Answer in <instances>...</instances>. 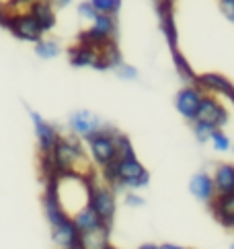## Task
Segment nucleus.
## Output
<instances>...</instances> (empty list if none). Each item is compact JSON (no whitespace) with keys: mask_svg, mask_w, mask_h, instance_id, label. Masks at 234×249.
<instances>
[{"mask_svg":"<svg viewBox=\"0 0 234 249\" xmlns=\"http://www.w3.org/2000/svg\"><path fill=\"white\" fill-rule=\"evenodd\" d=\"M39 159H41L43 175L46 177L62 175V173L93 177V165H91L93 161L88 159L80 138L72 134H60L51 153L41 155Z\"/></svg>","mask_w":234,"mask_h":249,"instance_id":"obj_1","label":"nucleus"},{"mask_svg":"<svg viewBox=\"0 0 234 249\" xmlns=\"http://www.w3.org/2000/svg\"><path fill=\"white\" fill-rule=\"evenodd\" d=\"M101 179L117 190L125 192H138L150 183L148 169L138 161V155L132 157H119L113 165L101 169Z\"/></svg>","mask_w":234,"mask_h":249,"instance_id":"obj_2","label":"nucleus"},{"mask_svg":"<svg viewBox=\"0 0 234 249\" xmlns=\"http://www.w3.org/2000/svg\"><path fill=\"white\" fill-rule=\"evenodd\" d=\"M93 177L72 175V173H62V175H51L50 177V179L53 181V190H56L60 206L64 208V212L70 218L74 216L78 210L88 206V196H91V179Z\"/></svg>","mask_w":234,"mask_h":249,"instance_id":"obj_3","label":"nucleus"},{"mask_svg":"<svg viewBox=\"0 0 234 249\" xmlns=\"http://www.w3.org/2000/svg\"><path fill=\"white\" fill-rule=\"evenodd\" d=\"M117 134H119L117 128L103 124L101 130L84 140L86 150L91 155V161L99 169H105L117 161Z\"/></svg>","mask_w":234,"mask_h":249,"instance_id":"obj_4","label":"nucleus"},{"mask_svg":"<svg viewBox=\"0 0 234 249\" xmlns=\"http://www.w3.org/2000/svg\"><path fill=\"white\" fill-rule=\"evenodd\" d=\"M117 41V17L97 15V19L88 25V29L78 33V43L101 50L107 43Z\"/></svg>","mask_w":234,"mask_h":249,"instance_id":"obj_5","label":"nucleus"},{"mask_svg":"<svg viewBox=\"0 0 234 249\" xmlns=\"http://www.w3.org/2000/svg\"><path fill=\"white\" fill-rule=\"evenodd\" d=\"M88 206H91L97 216L101 218L107 227L113 225L115 212H117V198L115 190L111 185H107L103 179L97 181L95 177L91 179V196H88Z\"/></svg>","mask_w":234,"mask_h":249,"instance_id":"obj_6","label":"nucleus"},{"mask_svg":"<svg viewBox=\"0 0 234 249\" xmlns=\"http://www.w3.org/2000/svg\"><path fill=\"white\" fill-rule=\"evenodd\" d=\"M4 29H8V33L15 35L17 39L21 41H29V43H37L39 39H43V29L37 25V21L31 17V13L27 11H21V13H15L11 11L6 17V21L2 25Z\"/></svg>","mask_w":234,"mask_h":249,"instance_id":"obj_7","label":"nucleus"},{"mask_svg":"<svg viewBox=\"0 0 234 249\" xmlns=\"http://www.w3.org/2000/svg\"><path fill=\"white\" fill-rule=\"evenodd\" d=\"M201 99H203L201 89L195 83H187L185 87L179 89L175 95V109L187 124H193L197 120V111H200Z\"/></svg>","mask_w":234,"mask_h":249,"instance_id":"obj_8","label":"nucleus"},{"mask_svg":"<svg viewBox=\"0 0 234 249\" xmlns=\"http://www.w3.org/2000/svg\"><path fill=\"white\" fill-rule=\"evenodd\" d=\"M29 111V118H31V124H33V132H35V138H37V150H39V157L41 155H50L56 142L60 138V132L58 128L50 124L43 115H39L35 109H27Z\"/></svg>","mask_w":234,"mask_h":249,"instance_id":"obj_9","label":"nucleus"},{"mask_svg":"<svg viewBox=\"0 0 234 249\" xmlns=\"http://www.w3.org/2000/svg\"><path fill=\"white\" fill-rule=\"evenodd\" d=\"M103 128V122L97 113L88 111V109H78L72 111L68 118V130L72 136H76L80 140H86L88 136H93L95 132Z\"/></svg>","mask_w":234,"mask_h":249,"instance_id":"obj_10","label":"nucleus"},{"mask_svg":"<svg viewBox=\"0 0 234 249\" xmlns=\"http://www.w3.org/2000/svg\"><path fill=\"white\" fill-rule=\"evenodd\" d=\"M197 120L210 124L214 128H224L228 124V111L224 107V103L214 95L203 93V99L197 111Z\"/></svg>","mask_w":234,"mask_h":249,"instance_id":"obj_11","label":"nucleus"},{"mask_svg":"<svg viewBox=\"0 0 234 249\" xmlns=\"http://www.w3.org/2000/svg\"><path fill=\"white\" fill-rule=\"evenodd\" d=\"M195 85L201 89L203 93L208 95H222L230 99L234 103V85L230 83V78H226L224 74H218V72H203V74H197L195 76Z\"/></svg>","mask_w":234,"mask_h":249,"instance_id":"obj_12","label":"nucleus"},{"mask_svg":"<svg viewBox=\"0 0 234 249\" xmlns=\"http://www.w3.org/2000/svg\"><path fill=\"white\" fill-rule=\"evenodd\" d=\"M189 192L195 200L203 202L205 206H210L214 202V198L218 194H216V185H214V179H212V173L208 171H197L193 173V177L189 179Z\"/></svg>","mask_w":234,"mask_h":249,"instance_id":"obj_13","label":"nucleus"},{"mask_svg":"<svg viewBox=\"0 0 234 249\" xmlns=\"http://www.w3.org/2000/svg\"><path fill=\"white\" fill-rule=\"evenodd\" d=\"M208 208L214 214V218L218 220L224 229L234 231V192L232 194L216 196L214 202L210 204Z\"/></svg>","mask_w":234,"mask_h":249,"instance_id":"obj_14","label":"nucleus"},{"mask_svg":"<svg viewBox=\"0 0 234 249\" xmlns=\"http://www.w3.org/2000/svg\"><path fill=\"white\" fill-rule=\"evenodd\" d=\"M27 11L37 21L43 33L53 29V25H56V6H53L51 0H33V2L27 6Z\"/></svg>","mask_w":234,"mask_h":249,"instance_id":"obj_15","label":"nucleus"},{"mask_svg":"<svg viewBox=\"0 0 234 249\" xmlns=\"http://www.w3.org/2000/svg\"><path fill=\"white\" fill-rule=\"evenodd\" d=\"M51 241L56 243L60 249H66V247H72V245H78V241H80V233H78V229L74 227L72 218H66L64 222H60V225L51 227Z\"/></svg>","mask_w":234,"mask_h":249,"instance_id":"obj_16","label":"nucleus"},{"mask_svg":"<svg viewBox=\"0 0 234 249\" xmlns=\"http://www.w3.org/2000/svg\"><path fill=\"white\" fill-rule=\"evenodd\" d=\"M123 62V56H121V50L119 46H117V41L113 43H107V46H103L101 50H99L97 54V62H95V70H101V72H107V70H113L119 66Z\"/></svg>","mask_w":234,"mask_h":249,"instance_id":"obj_17","label":"nucleus"},{"mask_svg":"<svg viewBox=\"0 0 234 249\" xmlns=\"http://www.w3.org/2000/svg\"><path fill=\"white\" fill-rule=\"evenodd\" d=\"M212 179L216 185V194H232L234 192V163H218L214 167Z\"/></svg>","mask_w":234,"mask_h":249,"instance_id":"obj_18","label":"nucleus"},{"mask_svg":"<svg viewBox=\"0 0 234 249\" xmlns=\"http://www.w3.org/2000/svg\"><path fill=\"white\" fill-rule=\"evenodd\" d=\"M97 54L99 50L91 48V46H83V43H76L68 50V62L70 66L74 68H93L97 62Z\"/></svg>","mask_w":234,"mask_h":249,"instance_id":"obj_19","label":"nucleus"},{"mask_svg":"<svg viewBox=\"0 0 234 249\" xmlns=\"http://www.w3.org/2000/svg\"><path fill=\"white\" fill-rule=\"evenodd\" d=\"M109 231L111 227H101V229H95V231H88V233L80 235V241L78 245L83 249H109Z\"/></svg>","mask_w":234,"mask_h":249,"instance_id":"obj_20","label":"nucleus"},{"mask_svg":"<svg viewBox=\"0 0 234 249\" xmlns=\"http://www.w3.org/2000/svg\"><path fill=\"white\" fill-rule=\"evenodd\" d=\"M72 222L74 227L78 229V233H88V231H95V229H101V227H107L105 222L97 216V212L91 208V206H84L83 210H78L74 216H72Z\"/></svg>","mask_w":234,"mask_h":249,"instance_id":"obj_21","label":"nucleus"},{"mask_svg":"<svg viewBox=\"0 0 234 249\" xmlns=\"http://www.w3.org/2000/svg\"><path fill=\"white\" fill-rule=\"evenodd\" d=\"M60 43L56 39H39L37 43H35V54H37V58L41 60H53V58H58L60 56Z\"/></svg>","mask_w":234,"mask_h":249,"instance_id":"obj_22","label":"nucleus"},{"mask_svg":"<svg viewBox=\"0 0 234 249\" xmlns=\"http://www.w3.org/2000/svg\"><path fill=\"white\" fill-rule=\"evenodd\" d=\"M216 130H218V128H214V126H210V124L200 122V120H195L191 124V132H193V136H195V140L200 142V144H208Z\"/></svg>","mask_w":234,"mask_h":249,"instance_id":"obj_23","label":"nucleus"},{"mask_svg":"<svg viewBox=\"0 0 234 249\" xmlns=\"http://www.w3.org/2000/svg\"><path fill=\"white\" fill-rule=\"evenodd\" d=\"M99 15H111L117 17L121 11V0H88Z\"/></svg>","mask_w":234,"mask_h":249,"instance_id":"obj_24","label":"nucleus"},{"mask_svg":"<svg viewBox=\"0 0 234 249\" xmlns=\"http://www.w3.org/2000/svg\"><path fill=\"white\" fill-rule=\"evenodd\" d=\"M210 144H212V148L216 150V153H228V150L232 148V140H230V136L222 128H218L212 134Z\"/></svg>","mask_w":234,"mask_h":249,"instance_id":"obj_25","label":"nucleus"},{"mask_svg":"<svg viewBox=\"0 0 234 249\" xmlns=\"http://www.w3.org/2000/svg\"><path fill=\"white\" fill-rule=\"evenodd\" d=\"M113 72L117 74V78H121V81H138V76H140L138 70L134 68L132 64H128V62H121Z\"/></svg>","mask_w":234,"mask_h":249,"instance_id":"obj_26","label":"nucleus"},{"mask_svg":"<svg viewBox=\"0 0 234 249\" xmlns=\"http://www.w3.org/2000/svg\"><path fill=\"white\" fill-rule=\"evenodd\" d=\"M76 11H78V17H80V19L86 21V23H93V21L97 19V15H99V13L95 11V6H93L91 2H88V0H84V2H80Z\"/></svg>","mask_w":234,"mask_h":249,"instance_id":"obj_27","label":"nucleus"},{"mask_svg":"<svg viewBox=\"0 0 234 249\" xmlns=\"http://www.w3.org/2000/svg\"><path fill=\"white\" fill-rule=\"evenodd\" d=\"M123 200H125V204H128V206H132V208H140V206H144V204H146V200H144L142 196L136 194V192H128Z\"/></svg>","mask_w":234,"mask_h":249,"instance_id":"obj_28","label":"nucleus"},{"mask_svg":"<svg viewBox=\"0 0 234 249\" xmlns=\"http://www.w3.org/2000/svg\"><path fill=\"white\" fill-rule=\"evenodd\" d=\"M220 13L230 23H234V0H220Z\"/></svg>","mask_w":234,"mask_h":249,"instance_id":"obj_29","label":"nucleus"},{"mask_svg":"<svg viewBox=\"0 0 234 249\" xmlns=\"http://www.w3.org/2000/svg\"><path fill=\"white\" fill-rule=\"evenodd\" d=\"M8 13H11V8H8V4L4 2V0H0V27H2V25H4V21H6Z\"/></svg>","mask_w":234,"mask_h":249,"instance_id":"obj_30","label":"nucleus"},{"mask_svg":"<svg viewBox=\"0 0 234 249\" xmlns=\"http://www.w3.org/2000/svg\"><path fill=\"white\" fill-rule=\"evenodd\" d=\"M158 249H187V247L177 245V243H163V245H158Z\"/></svg>","mask_w":234,"mask_h":249,"instance_id":"obj_31","label":"nucleus"},{"mask_svg":"<svg viewBox=\"0 0 234 249\" xmlns=\"http://www.w3.org/2000/svg\"><path fill=\"white\" fill-rule=\"evenodd\" d=\"M152 2L156 4V8H160V6H170V0H152Z\"/></svg>","mask_w":234,"mask_h":249,"instance_id":"obj_32","label":"nucleus"},{"mask_svg":"<svg viewBox=\"0 0 234 249\" xmlns=\"http://www.w3.org/2000/svg\"><path fill=\"white\" fill-rule=\"evenodd\" d=\"M138 249H158V245H154V243H144V245H140Z\"/></svg>","mask_w":234,"mask_h":249,"instance_id":"obj_33","label":"nucleus"},{"mask_svg":"<svg viewBox=\"0 0 234 249\" xmlns=\"http://www.w3.org/2000/svg\"><path fill=\"white\" fill-rule=\"evenodd\" d=\"M66 249H83L80 245H72V247H66Z\"/></svg>","mask_w":234,"mask_h":249,"instance_id":"obj_34","label":"nucleus"},{"mask_svg":"<svg viewBox=\"0 0 234 249\" xmlns=\"http://www.w3.org/2000/svg\"><path fill=\"white\" fill-rule=\"evenodd\" d=\"M230 150H232V153H234V142H232V148H230Z\"/></svg>","mask_w":234,"mask_h":249,"instance_id":"obj_35","label":"nucleus"},{"mask_svg":"<svg viewBox=\"0 0 234 249\" xmlns=\"http://www.w3.org/2000/svg\"><path fill=\"white\" fill-rule=\"evenodd\" d=\"M109 249H117V247H113V245H111V247H109Z\"/></svg>","mask_w":234,"mask_h":249,"instance_id":"obj_36","label":"nucleus"},{"mask_svg":"<svg viewBox=\"0 0 234 249\" xmlns=\"http://www.w3.org/2000/svg\"><path fill=\"white\" fill-rule=\"evenodd\" d=\"M230 249H234V243H232V245H230Z\"/></svg>","mask_w":234,"mask_h":249,"instance_id":"obj_37","label":"nucleus"}]
</instances>
